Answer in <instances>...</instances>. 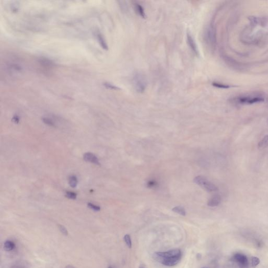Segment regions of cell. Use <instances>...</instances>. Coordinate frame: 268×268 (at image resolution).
Segmentation results:
<instances>
[{
	"mask_svg": "<svg viewBox=\"0 0 268 268\" xmlns=\"http://www.w3.org/2000/svg\"><path fill=\"white\" fill-rule=\"evenodd\" d=\"M134 8L136 13L141 17L142 18H145L146 17V14L144 11V7L140 5L139 4L135 3L134 5Z\"/></svg>",
	"mask_w": 268,
	"mask_h": 268,
	"instance_id": "13",
	"label": "cell"
},
{
	"mask_svg": "<svg viewBox=\"0 0 268 268\" xmlns=\"http://www.w3.org/2000/svg\"><path fill=\"white\" fill-rule=\"evenodd\" d=\"M260 263V260L256 256H252V265L253 267H256Z\"/></svg>",
	"mask_w": 268,
	"mask_h": 268,
	"instance_id": "22",
	"label": "cell"
},
{
	"mask_svg": "<svg viewBox=\"0 0 268 268\" xmlns=\"http://www.w3.org/2000/svg\"><path fill=\"white\" fill-rule=\"evenodd\" d=\"M43 121L45 124L48 125L49 126H55V123L53 122V121L49 118H43Z\"/></svg>",
	"mask_w": 268,
	"mask_h": 268,
	"instance_id": "19",
	"label": "cell"
},
{
	"mask_svg": "<svg viewBox=\"0 0 268 268\" xmlns=\"http://www.w3.org/2000/svg\"><path fill=\"white\" fill-rule=\"evenodd\" d=\"M181 258V256H176V257H172L169 258H164L162 259L161 263L166 266H174L179 263Z\"/></svg>",
	"mask_w": 268,
	"mask_h": 268,
	"instance_id": "7",
	"label": "cell"
},
{
	"mask_svg": "<svg viewBox=\"0 0 268 268\" xmlns=\"http://www.w3.org/2000/svg\"><path fill=\"white\" fill-rule=\"evenodd\" d=\"M134 88L138 93H143L147 86V81L146 77L141 73L136 72L133 76Z\"/></svg>",
	"mask_w": 268,
	"mask_h": 268,
	"instance_id": "1",
	"label": "cell"
},
{
	"mask_svg": "<svg viewBox=\"0 0 268 268\" xmlns=\"http://www.w3.org/2000/svg\"><path fill=\"white\" fill-rule=\"evenodd\" d=\"M155 185H156V183L154 182V181H149L148 183V186H149V187H154Z\"/></svg>",
	"mask_w": 268,
	"mask_h": 268,
	"instance_id": "28",
	"label": "cell"
},
{
	"mask_svg": "<svg viewBox=\"0 0 268 268\" xmlns=\"http://www.w3.org/2000/svg\"><path fill=\"white\" fill-rule=\"evenodd\" d=\"M139 268H146V267H145V266H144V265H141V266H139Z\"/></svg>",
	"mask_w": 268,
	"mask_h": 268,
	"instance_id": "30",
	"label": "cell"
},
{
	"mask_svg": "<svg viewBox=\"0 0 268 268\" xmlns=\"http://www.w3.org/2000/svg\"><path fill=\"white\" fill-rule=\"evenodd\" d=\"M108 268H112V266H109V267H108Z\"/></svg>",
	"mask_w": 268,
	"mask_h": 268,
	"instance_id": "31",
	"label": "cell"
},
{
	"mask_svg": "<svg viewBox=\"0 0 268 268\" xmlns=\"http://www.w3.org/2000/svg\"><path fill=\"white\" fill-rule=\"evenodd\" d=\"M264 101V99L259 96H243L239 98L238 101L242 104H253L255 103L261 102Z\"/></svg>",
	"mask_w": 268,
	"mask_h": 268,
	"instance_id": "4",
	"label": "cell"
},
{
	"mask_svg": "<svg viewBox=\"0 0 268 268\" xmlns=\"http://www.w3.org/2000/svg\"><path fill=\"white\" fill-rule=\"evenodd\" d=\"M88 206L89 207L90 209H91V210H95V211H96V212L99 211L101 210V208L98 205H95V204L91 203H89L88 204Z\"/></svg>",
	"mask_w": 268,
	"mask_h": 268,
	"instance_id": "20",
	"label": "cell"
},
{
	"mask_svg": "<svg viewBox=\"0 0 268 268\" xmlns=\"http://www.w3.org/2000/svg\"><path fill=\"white\" fill-rule=\"evenodd\" d=\"M65 268H75L74 266H71V265H68V266H67Z\"/></svg>",
	"mask_w": 268,
	"mask_h": 268,
	"instance_id": "29",
	"label": "cell"
},
{
	"mask_svg": "<svg viewBox=\"0 0 268 268\" xmlns=\"http://www.w3.org/2000/svg\"><path fill=\"white\" fill-rule=\"evenodd\" d=\"M212 85L214 86H215V87L220 88V89H227V88H229V85H224V84H222V83H217V82H213V83H212Z\"/></svg>",
	"mask_w": 268,
	"mask_h": 268,
	"instance_id": "24",
	"label": "cell"
},
{
	"mask_svg": "<svg viewBox=\"0 0 268 268\" xmlns=\"http://www.w3.org/2000/svg\"><path fill=\"white\" fill-rule=\"evenodd\" d=\"M4 249L7 252L13 250L15 248V244L11 240H7L4 243Z\"/></svg>",
	"mask_w": 268,
	"mask_h": 268,
	"instance_id": "14",
	"label": "cell"
},
{
	"mask_svg": "<svg viewBox=\"0 0 268 268\" xmlns=\"http://www.w3.org/2000/svg\"><path fill=\"white\" fill-rule=\"evenodd\" d=\"M39 62L40 64L43 65L44 66L46 67H54L56 66L55 62L49 59L48 58H42L39 59Z\"/></svg>",
	"mask_w": 268,
	"mask_h": 268,
	"instance_id": "12",
	"label": "cell"
},
{
	"mask_svg": "<svg viewBox=\"0 0 268 268\" xmlns=\"http://www.w3.org/2000/svg\"><path fill=\"white\" fill-rule=\"evenodd\" d=\"M58 228H59V229L62 234H63V235L66 236H68V230L66 229V227L64 226L61 225H58Z\"/></svg>",
	"mask_w": 268,
	"mask_h": 268,
	"instance_id": "21",
	"label": "cell"
},
{
	"mask_svg": "<svg viewBox=\"0 0 268 268\" xmlns=\"http://www.w3.org/2000/svg\"><path fill=\"white\" fill-rule=\"evenodd\" d=\"M66 196L68 199L75 200L76 198V194L72 192H67L66 194Z\"/></svg>",
	"mask_w": 268,
	"mask_h": 268,
	"instance_id": "25",
	"label": "cell"
},
{
	"mask_svg": "<svg viewBox=\"0 0 268 268\" xmlns=\"http://www.w3.org/2000/svg\"><path fill=\"white\" fill-rule=\"evenodd\" d=\"M78 181L76 176H72L69 179V183L70 187L73 188L76 187L78 185Z\"/></svg>",
	"mask_w": 268,
	"mask_h": 268,
	"instance_id": "17",
	"label": "cell"
},
{
	"mask_svg": "<svg viewBox=\"0 0 268 268\" xmlns=\"http://www.w3.org/2000/svg\"><path fill=\"white\" fill-rule=\"evenodd\" d=\"M187 42L190 48L193 53L194 54L198 56L199 55V49L197 48V46L195 43V40L192 36V35L189 33L187 34Z\"/></svg>",
	"mask_w": 268,
	"mask_h": 268,
	"instance_id": "5",
	"label": "cell"
},
{
	"mask_svg": "<svg viewBox=\"0 0 268 268\" xmlns=\"http://www.w3.org/2000/svg\"><path fill=\"white\" fill-rule=\"evenodd\" d=\"M233 260L241 267H246L248 265V259L245 255L237 253L233 256Z\"/></svg>",
	"mask_w": 268,
	"mask_h": 268,
	"instance_id": "6",
	"label": "cell"
},
{
	"mask_svg": "<svg viewBox=\"0 0 268 268\" xmlns=\"http://www.w3.org/2000/svg\"><path fill=\"white\" fill-rule=\"evenodd\" d=\"M206 34V38L208 40V42L212 45V46H214L215 43L216 37H215V30L213 27H210L207 29V32Z\"/></svg>",
	"mask_w": 268,
	"mask_h": 268,
	"instance_id": "8",
	"label": "cell"
},
{
	"mask_svg": "<svg viewBox=\"0 0 268 268\" xmlns=\"http://www.w3.org/2000/svg\"><path fill=\"white\" fill-rule=\"evenodd\" d=\"M172 211L175 212L176 213L179 214L180 215H182V216H185L186 215L185 209L180 206L174 207L173 209H172Z\"/></svg>",
	"mask_w": 268,
	"mask_h": 268,
	"instance_id": "16",
	"label": "cell"
},
{
	"mask_svg": "<svg viewBox=\"0 0 268 268\" xmlns=\"http://www.w3.org/2000/svg\"><path fill=\"white\" fill-rule=\"evenodd\" d=\"M12 121H13L14 122H15L16 124L18 123V122L20 121V118H18V116H14L12 119Z\"/></svg>",
	"mask_w": 268,
	"mask_h": 268,
	"instance_id": "27",
	"label": "cell"
},
{
	"mask_svg": "<svg viewBox=\"0 0 268 268\" xmlns=\"http://www.w3.org/2000/svg\"><path fill=\"white\" fill-rule=\"evenodd\" d=\"M220 202L221 197L220 195H215L209 201L207 205L210 207H215L217 206L220 204Z\"/></svg>",
	"mask_w": 268,
	"mask_h": 268,
	"instance_id": "10",
	"label": "cell"
},
{
	"mask_svg": "<svg viewBox=\"0 0 268 268\" xmlns=\"http://www.w3.org/2000/svg\"><path fill=\"white\" fill-rule=\"evenodd\" d=\"M104 86L105 88L109 89L114 90H120V88H118V86H115L114 85L111 84V83H109V82H105L103 83Z\"/></svg>",
	"mask_w": 268,
	"mask_h": 268,
	"instance_id": "18",
	"label": "cell"
},
{
	"mask_svg": "<svg viewBox=\"0 0 268 268\" xmlns=\"http://www.w3.org/2000/svg\"><path fill=\"white\" fill-rule=\"evenodd\" d=\"M83 159L86 162H91L93 164H95L99 165V160L96 156H95L94 154H92L91 152H87L84 155Z\"/></svg>",
	"mask_w": 268,
	"mask_h": 268,
	"instance_id": "9",
	"label": "cell"
},
{
	"mask_svg": "<svg viewBox=\"0 0 268 268\" xmlns=\"http://www.w3.org/2000/svg\"><path fill=\"white\" fill-rule=\"evenodd\" d=\"M268 146V134L265 135L258 143L259 148H265Z\"/></svg>",
	"mask_w": 268,
	"mask_h": 268,
	"instance_id": "15",
	"label": "cell"
},
{
	"mask_svg": "<svg viewBox=\"0 0 268 268\" xmlns=\"http://www.w3.org/2000/svg\"><path fill=\"white\" fill-rule=\"evenodd\" d=\"M194 182L209 192H215L218 190V188L215 184L202 176L196 177L194 179Z\"/></svg>",
	"mask_w": 268,
	"mask_h": 268,
	"instance_id": "2",
	"label": "cell"
},
{
	"mask_svg": "<svg viewBox=\"0 0 268 268\" xmlns=\"http://www.w3.org/2000/svg\"><path fill=\"white\" fill-rule=\"evenodd\" d=\"M181 256V252L180 249H176L173 250H170L167 252H158L154 254V258L159 262H161L162 259L169 258L176 256Z\"/></svg>",
	"mask_w": 268,
	"mask_h": 268,
	"instance_id": "3",
	"label": "cell"
},
{
	"mask_svg": "<svg viewBox=\"0 0 268 268\" xmlns=\"http://www.w3.org/2000/svg\"><path fill=\"white\" fill-rule=\"evenodd\" d=\"M97 34H96V37H97V38H98V41L99 42V44L101 45V47H102L103 49L104 50H108L109 49V48H108V45L106 43V40L105 39L104 37V36H103L101 33H100L99 32V33H97Z\"/></svg>",
	"mask_w": 268,
	"mask_h": 268,
	"instance_id": "11",
	"label": "cell"
},
{
	"mask_svg": "<svg viewBox=\"0 0 268 268\" xmlns=\"http://www.w3.org/2000/svg\"><path fill=\"white\" fill-rule=\"evenodd\" d=\"M11 268H27V266L25 265V263H17L16 264L12 266V267Z\"/></svg>",
	"mask_w": 268,
	"mask_h": 268,
	"instance_id": "26",
	"label": "cell"
},
{
	"mask_svg": "<svg viewBox=\"0 0 268 268\" xmlns=\"http://www.w3.org/2000/svg\"><path fill=\"white\" fill-rule=\"evenodd\" d=\"M124 240L127 246L129 247V248H131V247H132V242H131L130 236L129 235H128V234L125 235L124 236Z\"/></svg>",
	"mask_w": 268,
	"mask_h": 268,
	"instance_id": "23",
	"label": "cell"
},
{
	"mask_svg": "<svg viewBox=\"0 0 268 268\" xmlns=\"http://www.w3.org/2000/svg\"><path fill=\"white\" fill-rule=\"evenodd\" d=\"M205 268V267H204V268Z\"/></svg>",
	"mask_w": 268,
	"mask_h": 268,
	"instance_id": "32",
	"label": "cell"
}]
</instances>
